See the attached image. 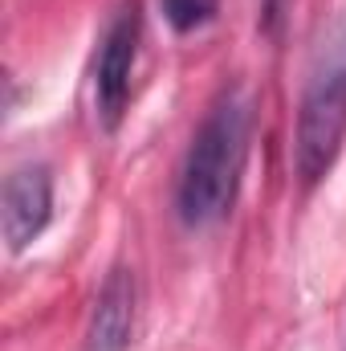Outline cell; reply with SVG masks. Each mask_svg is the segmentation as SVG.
<instances>
[{"label": "cell", "instance_id": "cell-1", "mask_svg": "<svg viewBox=\"0 0 346 351\" xmlns=\"http://www.w3.org/2000/svg\"><path fill=\"white\" fill-rule=\"evenodd\" d=\"M253 114L257 102L241 82L224 86L208 102L175 176V217L187 229H212L232 213L249 164Z\"/></svg>", "mask_w": 346, "mask_h": 351}, {"label": "cell", "instance_id": "cell-2", "mask_svg": "<svg viewBox=\"0 0 346 351\" xmlns=\"http://www.w3.org/2000/svg\"><path fill=\"white\" fill-rule=\"evenodd\" d=\"M346 143V21H334L306 66L293 119V176L310 192L334 172Z\"/></svg>", "mask_w": 346, "mask_h": 351}, {"label": "cell", "instance_id": "cell-3", "mask_svg": "<svg viewBox=\"0 0 346 351\" xmlns=\"http://www.w3.org/2000/svg\"><path fill=\"white\" fill-rule=\"evenodd\" d=\"M139 45H143V8L139 0H122L114 16L106 21L94 53V119L106 131H118L127 119L131 94H135V66H139Z\"/></svg>", "mask_w": 346, "mask_h": 351}, {"label": "cell", "instance_id": "cell-4", "mask_svg": "<svg viewBox=\"0 0 346 351\" xmlns=\"http://www.w3.org/2000/svg\"><path fill=\"white\" fill-rule=\"evenodd\" d=\"M53 221V172L45 164H16L0 188V233L8 254L29 250Z\"/></svg>", "mask_w": 346, "mask_h": 351}, {"label": "cell", "instance_id": "cell-5", "mask_svg": "<svg viewBox=\"0 0 346 351\" xmlns=\"http://www.w3.org/2000/svg\"><path fill=\"white\" fill-rule=\"evenodd\" d=\"M139 327V278L131 265H114L90 306L86 351H127Z\"/></svg>", "mask_w": 346, "mask_h": 351}, {"label": "cell", "instance_id": "cell-6", "mask_svg": "<svg viewBox=\"0 0 346 351\" xmlns=\"http://www.w3.org/2000/svg\"><path fill=\"white\" fill-rule=\"evenodd\" d=\"M159 12L179 37H187V33L208 29L220 16V0H159Z\"/></svg>", "mask_w": 346, "mask_h": 351}, {"label": "cell", "instance_id": "cell-7", "mask_svg": "<svg viewBox=\"0 0 346 351\" xmlns=\"http://www.w3.org/2000/svg\"><path fill=\"white\" fill-rule=\"evenodd\" d=\"M289 4L293 0H261V33H269V37H277L281 33V25H285V16H289Z\"/></svg>", "mask_w": 346, "mask_h": 351}]
</instances>
